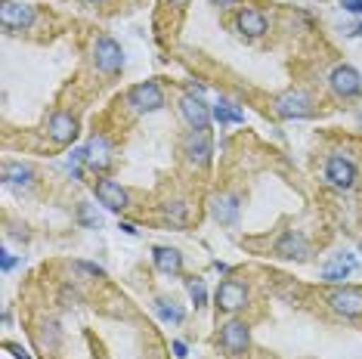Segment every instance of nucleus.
<instances>
[{
    "label": "nucleus",
    "mask_w": 362,
    "mask_h": 359,
    "mask_svg": "<svg viewBox=\"0 0 362 359\" xmlns=\"http://www.w3.org/2000/svg\"><path fill=\"white\" fill-rule=\"evenodd\" d=\"M170 4H177V6H180V4H189V0H170Z\"/></svg>",
    "instance_id": "nucleus-30"
},
{
    "label": "nucleus",
    "mask_w": 362,
    "mask_h": 359,
    "mask_svg": "<svg viewBox=\"0 0 362 359\" xmlns=\"http://www.w3.org/2000/svg\"><path fill=\"white\" fill-rule=\"evenodd\" d=\"M180 115L186 118V124L192 127V130H208L211 118H214V112H211L208 105L202 102V96H192V93H186L183 100H180Z\"/></svg>",
    "instance_id": "nucleus-7"
},
{
    "label": "nucleus",
    "mask_w": 362,
    "mask_h": 359,
    "mask_svg": "<svg viewBox=\"0 0 362 359\" xmlns=\"http://www.w3.org/2000/svg\"><path fill=\"white\" fill-rule=\"evenodd\" d=\"M93 192H96V201H100L103 208H109V211H124L127 208V192L121 189L115 180H96V186H93Z\"/></svg>",
    "instance_id": "nucleus-13"
},
{
    "label": "nucleus",
    "mask_w": 362,
    "mask_h": 359,
    "mask_svg": "<svg viewBox=\"0 0 362 359\" xmlns=\"http://www.w3.org/2000/svg\"><path fill=\"white\" fill-rule=\"evenodd\" d=\"M93 62L96 69L103 71V75H118L121 69H124V50H121L118 40L112 37H100L93 47Z\"/></svg>",
    "instance_id": "nucleus-1"
},
{
    "label": "nucleus",
    "mask_w": 362,
    "mask_h": 359,
    "mask_svg": "<svg viewBox=\"0 0 362 359\" xmlns=\"http://www.w3.org/2000/svg\"><path fill=\"white\" fill-rule=\"evenodd\" d=\"M276 115L279 118H310L313 115V100L303 90H285L276 96Z\"/></svg>",
    "instance_id": "nucleus-2"
},
{
    "label": "nucleus",
    "mask_w": 362,
    "mask_h": 359,
    "mask_svg": "<svg viewBox=\"0 0 362 359\" xmlns=\"http://www.w3.org/2000/svg\"><path fill=\"white\" fill-rule=\"evenodd\" d=\"M186 288H189V298H192V304H195V307H204V300H208L204 282H202V279H189V282H186Z\"/></svg>",
    "instance_id": "nucleus-24"
},
{
    "label": "nucleus",
    "mask_w": 362,
    "mask_h": 359,
    "mask_svg": "<svg viewBox=\"0 0 362 359\" xmlns=\"http://www.w3.org/2000/svg\"><path fill=\"white\" fill-rule=\"evenodd\" d=\"M155 313H158V319H164V322H174V325H180L186 319V313L180 307H174V304H168V300H155Z\"/></svg>",
    "instance_id": "nucleus-22"
},
{
    "label": "nucleus",
    "mask_w": 362,
    "mask_h": 359,
    "mask_svg": "<svg viewBox=\"0 0 362 359\" xmlns=\"http://www.w3.org/2000/svg\"><path fill=\"white\" fill-rule=\"evenodd\" d=\"M84 165H90L93 170H105L112 165V149L103 136H93V140L84 146Z\"/></svg>",
    "instance_id": "nucleus-15"
},
{
    "label": "nucleus",
    "mask_w": 362,
    "mask_h": 359,
    "mask_svg": "<svg viewBox=\"0 0 362 359\" xmlns=\"http://www.w3.org/2000/svg\"><path fill=\"white\" fill-rule=\"evenodd\" d=\"M127 102L134 105L136 112H158V109H164V93L155 81H143V84L130 87Z\"/></svg>",
    "instance_id": "nucleus-4"
},
{
    "label": "nucleus",
    "mask_w": 362,
    "mask_h": 359,
    "mask_svg": "<svg viewBox=\"0 0 362 359\" xmlns=\"http://www.w3.org/2000/svg\"><path fill=\"white\" fill-rule=\"evenodd\" d=\"M353 35H359V37H362V25H356V28H353Z\"/></svg>",
    "instance_id": "nucleus-29"
},
{
    "label": "nucleus",
    "mask_w": 362,
    "mask_h": 359,
    "mask_svg": "<svg viewBox=\"0 0 362 359\" xmlns=\"http://www.w3.org/2000/svg\"><path fill=\"white\" fill-rule=\"evenodd\" d=\"M186 155L192 165L199 167H208L211 165V155H214V146H211V134L208 130H192L186 136Z\"/></svg>",
    "instance_id": "nucleus-12"
},
{
    "label": "nucleus",
    "mask_w": 362,
    "mask_h": 359,
    "mask_svg": "<svg viewBox=\"0 0 362 359\" xmlns=\"http://www.w3.org/2000/svg\"><path fill=\"white\" fill-rule=\"evenodd\" d=\"M245 304H248V288H245L242 282H235V279L220 282V288H217V307L220 310L235 313V310H242Z\"/></svg>",
    "instance_id": "nucleus-11"
},
{
    "label": "nucleus",
    "mask_w": 362,
    "mask_h": 359,
    "mask_svg": "<svg viewBox=\"0 0 362 359\" xmlns=\"http://www.w3.org/2000/svg\"><path fill=\"white\" fill-rule=\"evenodd\" d=\"M341 4H344V10H347V13L362 16V0H341Z\"/></svg>",
    "instance_id": "nucleus-25"
},
{
    "label": "nucleus",
    "mask_w": 362,
    "mask_h": 359,
    "mask_svg": "<svg viewBox=\"0 0 362 359\" xmlns=\"http://www.w3.org/2000/svg\"><path fill=\"white\" fill-rule=\"evenodd\" d=\"M328 84H332V90L337 96L350 100V96H356L362 90V75L353 69V65H337V69L332 71V78H328Z\"/></svg>",
    "instance_id": "nucleus-9"
},
{
    "label": "nucleus",
    "mask_w": 362,
    "mask_h": 359,
    "mask_svg": "<svg viewBox=\"0 0 362 359\" xmlns=\"http://www.w3.org/2000/svg\"><path fill=\"white\" fill-rule=\"evenodd\" d=\"M325 180L337 189H350L356 183V165L350 158H344V155H332L325 165Z\"/></svg>",
    "instance_id": "nucleus-8"
},
{
    "label": "nucleus",
    "mask_w": 362,
    "mask_h": 359,
    "mask_svg": "<svg viewBox=\"0 0 362 359\" xmlns=\"http://www.w3.org/2000/svg\"><path fill=\"white\" fill-rule=\"evenodd\" d=\"M47 134H50L53 143L59 146H71L78 140V121L69 115V112H56V115L47 121Z\"/></svg>",
    "instance_id": "nucleus-10"
},
{
    "label": "nucleus",
    "mask_w": 362,
    "mask_h": 359,
    "mask_svg": "<svg viewBox=\"0 0 362 359\" xmlns=\"http://www.w3.org/2000/svg\"><path fill=\"white\" fill-rule=\"evenodd\" d=\"M214 118H217L220 124H242V121H245V112L238 109L235 102L220 100L217 105H214Z\"/></svg>",
    "instance_id": "nucleus-21"
},
{
    "label": "nucleus",
    "mask_w": 362,
    "mask_h": 359,
    "mask_svg": "<svg viewBox=\"0 0 362 359\" xmlns=\"http://www.w3.org/2000/svg\"><path fill=\"white\" fill-rule=\"evenodd\" d=\"M31 177H35V170H31L28 165H22V161H6L4 183H10V186H28Z\"/></svg>",
    "instance_id": "nucleus-20"
},
{
    "label": "nucleus",
    "mask_w": 362,
    "mask_h": 359,
    "mask_svg": "<svg viewBox=\"0 0 362 359\" xmlns=\"http://www.w3.org/2000/svg\"><path fill=\"white\" fill-rule=\"evenodd\" d=\"M276 254H282L288 260H303L307 257V242H303V235L300 233H285L282 239L276 242Z\"/></svg>",
    "instance_id": "nucleus-18"
},
{
    "label": "nucleus",
    "mask_w": 362,
    "mask_h": 359,
    "mask_svg": "<svg viewBox=\"0 0 362 359\" xmlns=\"http://www.w3.org/2000/svg\"><path fill=\"white\" fill-rule=\"evenodd\" d=\"M164 214H168L170 223L183 226L189 220V205H186V201H170V205H164Z\"/></svg>",
    "instance_id": "nucleus-23"
},
{
    "label": "nucleus",
    "mask_w": 362,
    "mask_h": 359,
    "mask_svg": "<svg viewBox=\"0 0 362 359\" xmlns=\"http://www.w3.org/2000/svg\"><path fill=\"white\" fill-rule=\"evenodd\" d=\"M0 254H4V273H10V269L16 266V257L10 254V251H0Z\"/></svg>",
    "instance_id": "nucleus-26"
},
{
    "label": "nucleus",
    "mask_w": 362,
    "mask_h": 359,
    "mask_svg": "<svg viewBox=\"0 0 362 359\" xmlns=\"http://www.w3.org/2000/svg\"><path fill=\"white\" fill-rule=\"evenodd\" d=\"M211 4H217V6H235L238 0H211Z\"/></svg>",
    "instance_id": "nucleus-28"
},
{
    "label": "nucleus",
    "mask_w": 362,
    "mask_h": 359,
    "mask_svg": "<svg viewBox=\"0 0 362 359\" xmlns=\"http://www.w3.org/2000/svg\"><path fill=\"white\" fill-rule=\"evenodd\" d=\"M211 214H214L217 223H223V226L235 223V217H238V195H233V192L214 195V199H211Z\"/></svg>",
    "instance_id": "nucleus-14"
},
{
    "label": "nucleus",
    "mask_w": 362,
    "mask_h": 359,
    "mask_svg": "<svg viewBox=\"0 0 362 359\" xmlns=\"http://www.w3.org/2000/svg\"><path fill=\"white\" fill-rule=\"evenodd\" d=\"M248 344H251V331L245 322L233 319L223 325V331H220V347H223L229 356H242L245 350H248Z\"/></svg>",
    "instance_id": "nucleus-6"
},
{
    "label": "nucleus",
    "mask_w": 362,
    "mask_h": 359,
    "mask_svg": "<svg viewBox=\"0 0 362 359\" xmlns=\"http://www.w3.org/2000/svg\"><path fill=\"white\" fill-rule=\"evenodd\" d=\"M152 260L164 276H180V269H183V254H180L177 248H164V245H158V248L152 251Z\"/></svg>",
    "instance_id": "nucleus-17"
},
{
    "label": "nucleus",
    "mask_w": 362,
    "mask_h": 359,
    "mask_svg": "<svg viewBox=\"0 0 362 359\" xmlns=\"http://www.w3.org/2000/svg\"><path fill=\"white\" fill-rule=\"evenodd\" d=\"M35 6L28 4H13V0H4V6H0V25L6 31H25L35 25Z\"/></svg>",
    "instance_id": "nucleus-3"
},
{
    "label": "nucleus",
    "mask_w": 362,
    "mask_h": 359,
    "mask_svg": "<svg viewBox=\"0 0 362 359\" xmlns=\"http://www.w3.org/2000/svg\"><path fill=\"white\" fill-rule=\"evenodd\" d=\"M328 304H332L334 313L347 316H362V285H344V288H337L332 298H328Z\"/></svg>",
    "instance_id": "nucleus-5"
},
{
    "label": "nucleus",
    "mask_w": 362,
    "mask_h": 359,
    "mask_svg": "<svg viewBox=\"0 0 362 359\" xmlns=\"http://www.w3.org/2000/svg\"><path fill=\"white\" fill-rule=\"evenodd\" d=\"M238 31L248 37H260L263 31H267V16H263L260 10H242L238 13Z\"/></svg>",
    "instance_id": "nucleus-19"
},
{
    "label": "nucleus",
    "mask_w": 362,
    "mask_h": 359,
    "mask_svg": "<svg viewBox=\"0 0 362 359\" xmlns=\"http://www.w3.org/2000/svg\"><path fill=\"white\" fill-rule=\"evenodd\" d=\"M359 266V260L353 257V254H347V251H341L332 264H328L325 269H322V279L325 282H344L347 276H353V269Z\"/></svg>",
    "instance_id": "nucleus-16"
},
{
    "label": "nucleus",
    "mask_w": 362,
    "mask_h": 359,
    "mask_svg": "<svg viewBox=\"0 0 362 359\" xmlns=\"http://www.w3.org/2000/svg\"><path fill=\"white\" fill-rule=\"evenodd\" d=\"M170 350H174L177 359H186V344H183V341H174V347H170Z\"/></svg>",
    "instance_id": "nucleus-27"
}]
</instances>
